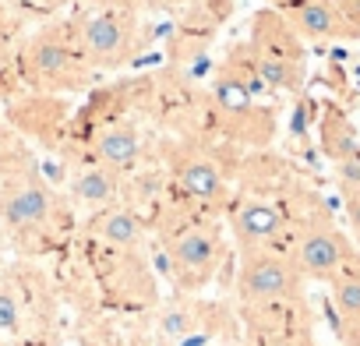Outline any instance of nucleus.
<instances>
[{"mask_svg": "<svg viewBox=\"0 0 360 346\" xmlns=\"http://www.w3.org/2000/svg\"><path fill=\"white\" fill-rule=\"evenodd\" d=\"M25 166V155H22V145L15 138V131L0 120V173H8V169H18Z\"/></svg>", "mask_w": 360, "mask_h": 346, "instance_id": "nucleus-19", "label": "nucleus"}, {"mask_svg": "<svg viewBox=\"0 0 360 346\" xmlns=\"http://www.w3.org/2000/svg\"><path fill=\"white\" fill-rule=\"evenodd\" d=\"M18 328H22V300L8 283H0V335H15Z\"/></svg>", "mask_w": 360, "mask_h": 346, "instance_id": "nucleus-18", "label": "nucleus"}, {"mask_svg": "<svg viewBox=\"0 0 360 346\" xmlns=\"http://www.w3.org/2000/svg\"><path fill=\"white\" fill-rule=\"evenodd\" d=\"M219 258H223V241L216 223L209 219H188L166 233V262L176 290L198 293L216 276Z\"/></svg>", "mask_w": 360, "mask_h": 346, "instance_id": "nucleus-7", "label": "nucleus"}, {"mask_svg": "<svg viewBox=\"0 0 360 346\" xmlns=\"http://www.w3.org/2000/svg\"><path fill=\"white\" fill-rule=\"evenodd\" d=\"M92 237L110 248V251H141V241H145V223L134 209L127 205H110V209H99L89 223Z\"/></svg>", "mask_w": 360, "mask_h": 346, "instance_id": "nucleus-13", "label": "nucleus"}, {"mask_svg": "<svg viewBox=\"0 0 360 346\" xmlns=\"http://www.w3.org/2000/svg\"><path fill=\"white\" fill-rule=\"evenodd\" d=\"M120 188H124V173H117V169H110V166H103L96 159L78 166L71 173V181H68V191H71L75 205L92 209V212L117 205L120 202Z\"/></svg>", "mask_w": 360, "mask_h": 346, "instance_id": "nucleus-12", "label": "nucleus"}, {"mask_svg": "<svg viewBox=\"0 0 360 346\" xmlns=\"http://www.w3.org/2000/svg\"><path fill=\"white\" fill-rule=\"evenodd\" d=\"M169 184L191 205H202V209L230 205V181L223 166L198 145H176L169 152Z\"/></svg>", "mask_w": 360, "mask_h": 346, "instance_id": "nucleus-9", "label": "nucleus"}, {"mask_svg": "<svg viewBox=\"0 0 360 346\" xmlns=\"http://www.w3.org/2000/svg\"><path fill=\"white\" fill-rule=\"evenodd\" d=\"M11 71V50H8V39H4V32H0V78H4Z\"/></svg>", "mask_w": 360, "mask_h": 346, "instance_id": "nucleus-25", "label": "nucleus"}, {"mask_svg": "<svg viewBox=\"0 0 360 346\" xmlns=\"http://www.w3.org/2000/svg\"><path fill=\"white\" fill-rule=\"evenodd\" d=\"M71 25H46L22 46V78L39 92H78L92 82Z\"/></svg>", "mask_w": 360, "mask_h": 346, "instance_id": "nucleus-2", "label": "nucleus"}, {"mask_svg": "<svg viewBox=\"0 0 360 346\" xmlns=\"http://www.w3.org/2000/svg\"><path fill=\"white\" fill-rule=\"evenodd\" d=\"M339 328H342V342L346 346H360V314L339 318Z\"/></svg>", "mask_w": 360, "mask_h": 346, "instance_id": "nucleus-22", "label": "nucleus"}, {"mask_svg": "<svg viewBox=\"0 0 360 346\" xmlns=\"http://www.w3.org/2000/svg\"><path fill=\"white\" fill-rule=\"evenodd\" d=\"M335 181L342 195H360V148L346 155L342 162H335Z\"/></svg>", "mask_w": 360, "mask_h": 346, "instance_id": "nucleus-20", "label": "nucleus"}, {"mask_svg": "<svg viewBox=\"0 0 360 346\" xmlns=\"http://www.w3.org/2000/svg\"><path fill=\"white\" fill-rule=\"evenodd\" d=\"M248 53L265 89L300 92L304 75H307V50H304V39L286 25L283 15H276L272 8L255 11Z\"/></svg>", "mask_w": 360, "mask_h": 346, "instance_id": "nucleus-3", "label": "nucleus"}, {"mask_svg": "<svg viewBox=\"0 0 360 346\" xmlns=\"http://www.w3.org/2000/svg\"><path fill=\"white\" fill-rule=\"evenodd\" d=\"M106 4H113V8H124V11H141L145 4H148V0H106Z\"/></svg>", "mask_w": 360, "mask_h": 346, "instance_id": "nucleus-26", "label": "nucleus"}, {"mask_svg": "<svg viewBox=\"0 0 360 346\" xmlns=\"http://www.w3.org/2000/svg\"><path fill=\"white\" fill-rule=\"evenodd\" d=\"M0 219L18 241L46 237L60 219V202L36 169L18 166L0 173Z\"/></svg>", "mask_w": 360, "mask_h": 346, "instance_id": "nucleus-4", "label": "nucleus"}, {"mask_svg": "<svg viewBox=\"0 0 360 346\" xmlns=\"http://www.w3.org/2000/svg\"><path fill=\"white\" fill-rule=\"evenodd\" d=\"M202 325H205V321H202V307H198V304H176V307H169V311L162 314L159 332H162L166 339H173V342H188Z\"/></svg>", "mask_w": 360, "mask_h": 346, "instance_id": "nucleus-17", "label": "nucleus"}, {"mask_svg": "<svg viewBox=\"0 0 360 346\" xmlns=\"http://www.w3.org/2000/svg\"><path fill=\"white\" fill-rule=\"evenodd\" d=\"M75 36L92 71H117L138 53V15L103 4L99 11L75 18Z\"/></svg>", "mask_w": 360, "mask_h": 346, "instance_id": "nucleus-6", "label": "nucleus"}, {"mask_svg": "<svg viewBox=\"0 0 360 346\" xmlns=\"http://www.w3.org/2000/svg\"><path fill=\"white\" fill-rule=\"evenodd\" d=\"M230 209V233L240 251H258V248H279L283 237L293 233V212L279 198L265 195H240Z\"/></svg>", "mask_w": 360, "mask_h": 346, "instance_id": "nucleus-10", "label": "nucleus"}, {"mask_svg": "<svg viewBox=\"0 0 360 346\" xmlns=\"http://www.w3.org/2000/svg\"><path fill=\"white\" fill-rule=\"evenodd\" d=\"M92 159L117 169V173H127L141 162V134L138 127L117 120V124H106L96 131L92 138Z\"/></svg>", "mask_w": 360, "mask_h": 346, "instance_id": "nucleus-14", "label": "nucleus"}, {"mask_svg": "<svg viewBox=\"0 0 360 346\" xmlns=\"http://www.w3.org/2000/svg\"><path fill=\"white\" fill-rule=\"evenodd\" d=\"M258 89L265 85L251 64L248 46L233 50L226 64L219 68L212 92H209L212 113L219 117V127L230 131V138H240L251 145H265L272 138V113L258 103Z\"/></svg>", "mask_w": 360, "mask_h": 346, "instance_id": "nucleus-1", "label": "nucleus"}, {"mask_svg": "<svg viewBox=\"0 0 360 346\" xmlns=\"http://www.w3.org/2000/svg\"><path fill=\"white\" fill-rule=\"evenodd\" d=\"M162 4H180V0H162Z\"/></svg>", "mask_w": 360, "mask_h": 346, "instance_id": "nucleus-27", "label": "nucleus"}, {"mask_svg": "<svg viewBox=\"0 0 360 346\" xmlns=\"http://www.w3.org/2000/svg\"><path fill=\"white\" fill-rule=\"evenodd\" d=\"M237 297H240V304L248 311L276 307V304H300V297H304V272L297 269L293 255L283 251V248L240 251Z\"/></svg>", "mask_w": 360, "mask_h": 346, "instance_id": "nucleus-5", "label": "nucleus"}, {"mask_svg": "<svg viewBox=\"0 0 360 346\" xmlns=\"http://www.w3.org/2000/svg\"><path fill=\"white\" fill-rule=\"evenodd\" d=\"M293 262L297 269L304 272V279H321L328 283L353 255L356 248L349 244V237L328 219L325 209L318 212H307L300 223H297V233H293Z\"/></svg>", "mask_w": 360, "mask_h": 346, "instance_id": "nucleus-8", "label": "nucleus"}, {"mask_svg": "<svg viewBox=\"0 0 360 346\" xmlns=\"http://www.w3.org/2000/svg\"><path fill=\"white\" fill-rule=\"evenodd\" d=\"M342 202H346L349 230H353V233H356V241H360V195H342Z\"/></svg>", "mask_w": 360, "mask_h": 346, "instance_id": "nucleus-23", "label": "nucleus"}, {"mask_svg": "<svg viewBox=\"0 0 360 346\" xmlns=\"http://www.w3.org/2000/svg\"><path fill=\"white\" fill-rule=\"evenodd\" d=\"M251 346H311L307 332H283V335H258Z\"/></svg>", "mask_w": 360, "mask_h": 346, "instance_id": "nucleus-21", "label": "nucleus"}, {"mask_svg": "<svg viewBox=\"0 0 360 346\" xmlns=\"http://www.w3.org/2000/svg\"><path fill=\"white\" fill-rule=\"evenodd\" d=\"M272 11L286 18V25L307 43H332V39H356L360 32L346 22V15L332 0H272Z\"/></svg>", "mask_w": 360, "mask_h": 346, "instance_id": "nucleus-11", "label": "nucleus"}, {"mask_svg": "<svg viewBox=\"0 0 360 346\" xmlns=\"http://www.w3.org/2000/svg\"><path fill=\"white\" fill-rule=\"evenodd\" d=\"M321 148H325V155L332 159V166L342 162L346 155H353V152L360 148V141H356L349 120H346L342 110H335V106H328V110L321 113Z\"/></svg>", "mask_w": 360, "mask_h": 346, "instance_id": "nucleus-15", "label": "nucleus"}, {"mask_svg": "<svg viewBox=\"0 0 360 346\" xmlns=\"http://www.w3.org/2000/svg\"><path fill=\"white\" fill-rule=\"evenodd\" d=\"M328 290H332V307L339 318L360 314V251L328 279Z\"/></svg>", "mask_w": 360, "mask_h": 346, "instance_id": "nucleus-16", "label": "nucleus"}, {"mask_svg": "<svg viewBox=\"0 0 360 346\" xmlns=\"http://www.w3.org/2000/svg\"><path fill=\"white\" fill-rule=\"evenodd\" d=\"M18 4H25V8H32V11H57V8L68 4V0H18Z\"/></svg>", "mask_w": 360, "mask_h": 346, "instance_id": "nucleus-24", "label": "nucleus"}]
</instances>
